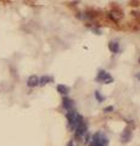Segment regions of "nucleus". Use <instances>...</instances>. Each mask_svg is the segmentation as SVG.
<instances>
[{
	"mask_svg": "<svg viewBox=\"0 0 140 146\" xmlns=\"http://www.w3.org/2000/svg\"><path fill=\"white\" fill-rule=\"evenodd\" d=\"M108 145V139L105 134L101 131H96L95 134L92 136V141H90L89 146H107Z\"/></svg>",
	"mask_w": 140,
	"mask_h": 146,
	"instance_id": "f257e3e1",
	"label": "nucleus"
},
{
	"mask_svg": "<svg viewBox=\"0 0 140 146\" xmlns=\"http://www.w3.org/2000/svg\"><path fill=\"white\" fill-rule=\"evenodd\" d=\"M96 80L99 83H102V84H110L112 83L113 78L110 76V73L106 72V71H99L98 76H96Z\"/></svg>",
	"mask_w": 140,
	"mask_h": 146,
	"instance_id": "f03ea898",
	"label": "nucleus"
},
{
	"mask_svg": "<svg viewBox=\"0 0 140 146\" xmlns=\"http://www.w3.org/2000/svg\"><path fill=\"white\" fill-rule=\"evenodd\" d=\"M87 131H88V124L84 122V119L74 128L76 136H78V138H82V136H84L85 134H87Z\"/></svg>",
	"mask_w": 140,
	"mask_h": 146,
	"instance_id": "7ed1b4c3",
	"label": "nucleus"
},
{
	"mask_svg": "<svg viewBox=\"0 0 140 146\" xmlns=\"http://www.w3.org/2000/svg\"><path fill=\"white\" fill-rule=\"evenodd\" d=\"M66 117H67V119H68V125H70V128L72 129V128H73V123L76 121V117H77V112L74 111L73 108L68 110V112L66 113Z\"/></svg>",
	"mask_w": 140,
	"mask_h": 146,
	"instance_id": "20e7f679",
	"label": "nucleus"
},
{
	"mask_svg": "<svg viewBox=\"0 0 140 146\" xmlns=\"http://www.w3.org/2000/svg\"><path fill=\"white\" fill-rule=\"evenodd\" d=\"M130 136H132V129H130L129 127H127L123 131H122L121 141H122V143H128V141L130 140Z\"/></svg>",
	"mask_w": 140,
	"mask_h": 146,
	"instance_id": "39448f33",
	"label": "nucleus"
},
{
	"mask_svg": "<svg viewBox=\"0 0 140 146\" xmlns=\"http://www.w3.org/2000/svg\"><path fill=\"white\" fill-rule=\"evenodd\" d=\"M38 85H39V78L35 74L31 76L28 80H27V86H28V88H35V86H38Z\"/></svg>",
	"mask_w": 140,
	"mask_h": 146,
	"instance_id": "423d86ee",
	"label": "nucleus"
},
{
	"mask_svg": "<svg viewBox=\"0 0 140 146\" xmlns=\"http://www.w3.org/2000/svg\"><path fill=\"white\" fill-rule=\"evenodd\" d=\"M62 105H64V107L68 111V110H72L74 106V102H73V100L70 99V98H64V100H62Z\"/></svg>",
	"mask_w": 140,
	"mask_h": 146,
	"instance_id": "0eeeda50",
	"label": "nucleus"
},
{
	"mask_svg": "<svg viewBox=\"0 0 140 146\" xmlns=\"http://www.w3.org/2000/svg\"><path fill=\"white\" fill-rule=\"evenodd\" d=\"M108 49L112 54H117L119 51V44L117 42H110L108 43Z\"/></svg>",
	"mask_w": 140,
	"mask_h": 146,
	"instance_id": "6e6552de",
	"label": "nucleus"
},
{
	"mask_svg": "<svg viewBox=\"0 0 140 146\" xmlns=\"http://www.w3.org/2000/svg\"><path fill=\"white\" fill-rule=\"evenodd\" d=\"M52 82V77H49V76H43L42 78H39V85L40 86H44L49 83H51Z\"/></svg>",
	"mask_w": 140,
	"mask_h": 146,
	"instance_id": "1a4fd4ad",
	"label": "nucleus"
},
{
	"mask_svg": "<svg viewBox=\"0 0 140 146\" xmlns=\"http://www.w3.org/2000/svg\"><path fill=\"white\" fill-rule=\"evenodd\" d=\"M56 89H57V93H60L62 95H66L70 91V88H68V86H66L65 84H58Z\"/></svg>",
	"mask_w": 140,
	"mask_h": 146,
	"instance_id": "9d476101",
	"label": "nucleus"
},
{
	"mask_svg": "<svg viewBox=\"0 0 140 146\" xmlns=\"http://www.w3.org/2000/svg\"><path fill=\"white\" fill-rule=\"evenodd\" d=\"M94 95H95V98H96V100L99 102H102L104 100H105V96H102V95L100 94V91H98V90L94 93Z\"/></svg>",
	"mask_w": 140,
	"mask_h": 146,
	"instance_id": "9b49d317",
	"label": "nucleus"
},
{
	"mask_svg": "<svg viewBox=\"0 0 140 146\" xmlns=\"http://www.w3.org/2000/svg\"><path fill=\"white\" fill-rule=\"evenodd\" d=\"M112 111H113V106H107V107L104 108V112H106V113L112 112Z\"/></svg>",
	"mask_w": 140,
	"mask_h": 146,
	"instance_id": "f8f14e48",
	"label": "nucleus"
},
{
	"mask_svg": "<svg viewBox=\"0 0 140 146\" xmlns=\"http://www.w3.org/2000/svg\"><path fill=\"white\" fill-rule=\"evenodd\" d=\"M67 146H74V144H73V143H72V141H70V143H68V144H67Z\"/></svg>",
	"mask_w": 140,
	"mask_h": 146,
	"instance_id": "ddd939ff",
	"label": "nucleus"
},
{
	"mask_svg": "<svg viewBox=\"0 0 140 146\" xmlns=\"http://www.w3.org/2000/svg\"><path fill=\"white\" fill-rule=\"evenodd\" d=\"M137 77H138V79L140 80V73H138V74H137Z\"/></svg>",
	"mask_w": 140,
	"mask_h": 146,
	"instance_id": "4468645a",
	"label": "nucleus"
},
{
	"mask_svg": "<svg viewBox=\"0 0 140 146\" xmlns=\"http://www.w3.org/2000/svg\"><path fill=\"white\" fill-rule=\"evenodd\" d=\"M139 62H140V60H139Z\"/></svg>",
	"mask_w": 140,
	"mask_h": 146,
	"instance_id": "2eb2a0df",
	"label": "nucleus"
}]
</instances>
